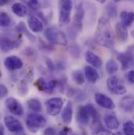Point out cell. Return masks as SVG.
Instances as JSON below:
<instances>
[{"mask_svg":"<svg viewBox=\"0 0 134 135\" xmlns=\"http://www.w3.org/2000/svg\"><path fill=\"white\" fill-rule=\"evenodd\" d=\"M125 26H123L120 22L117 23L115 25V32H116V35L118 39V41L122 42H125L128 39V31Z\"/></svg>","mask_w":134,"mask_h":135,"instance_id":"44dd1931","label":"cell"},{"mask_svg":"<svg viewBox=\"0 0 134 135\" xmlns=\"http://www.w3.org/2000/svg\"><path fill=\"white\" fill-rule=\"evenodd\" d=\"M94 100L99 106H101L105 109L113 110L115 108V104L114 101H112V99L111 98H109L108 96H107L102 93H100V92L95 93Z\"/></svg>","mask_w":134,"mask_h":135,"instance_id":"9c48e42d","label":"cell"},{"mask_svg":"<svg viewBox=\"0 0 134 135\" xmlns=\"http://www.w3.org/2000/svg\"><path fill=\"white\" fill-rule=\"evenodd\" d=\"M71 135H76V134H71Z\"/></svg>","mask_w":134,"mask_h":135,"instance_id":"7bdbcfd3","label":"cell"},{"mask_svg":"<svg viewBox=\"0 0 134 135\" xmlns=\"http://www.w3.org/2000/svg\"><path fill=\"white\" fill-rule=\"evenodd\" d=\"M85 74L82 73V71H81L80 70H78V71H75L73 72L72 74V78L74 79V81L78 84V85H82L85 82V76H84Z\"/></svg>","mask_w":134,"mask_h":135,"instance_id":"83f0119b","label":"cell"},{"mask_svg":"<svg viewBox=\"0 0 134 135\" xmlns=\"http://www.w3.org/2000/svg\"><path fill=\"white\" fill-rule=\"evenodd\" d=\"M0 135H5V129L3 125H1L0 127Z\"/></svg>","mask_w":134,"mask_h":135,"instance_id":"74e56055","label":"cell"},{"mask_svg":"<svg viewBox=\"0 0 134 135\" xmlns=\"http://www.w3.org/2000/svg\"><path fill=\"white\" fill-rule=\"evenodd\" d=\"M59 6L60 12L70 13L73 8V2L72 0H59Z\"/></svg>","mask_w":134,"mask_h":135,"instance_id":"cb8c5ba5","label":"cell"},{"mask_svg":"<svg viewBox=\"0 0 134 135\" xmlns=\"http://www.w3.org/2000/svg\"><path fill=\"white\" fill-rule=\"evenodd\" d=\"M28 25L30 30L33 32H40L43 30V24L39 18L31 16L28 20Z\"/></svg>","mask_w":134,"mask_h":135,"instance_id":"2e32d148","label":"cell"},{"mask_svg":"<svg viewBox=\"0 0 134 135\" xmlns=\"http://www.w3.org/2000/svg\"><path fill=\"white\" fill-rule=\"evenodd\" d=\"M27 104H28V107L29 108V109L34 112H40L42 110L41 102L39 100H38L36 98H32V99L28 100L27 102Z\"/></svg>","mask_w":134,"mask_h":135,"instance_id":"603a6c76","label":"cell"},{"mask_svg":"<svg viewBox=\"0 0 134 135\" xmlns=\"http://www.w3.org/2000/svg\"><path fill=\"white\" fill-rule=\"evenodd\" d=\"M28 4L32 9H38V7H39L38 0H28Z\"/></svg>","mask_w":134,"mask_h":135,"instance_id":"e575fe53","label":"cell"},{"mask_svg":"<svg viewBox=\"0 0 134 135\" xmlns=\"http://www.w3.org/2000/svg\"><path fill=\"white\" fill-rule=\"evenodd\" d=\"M73 117V107L71 101H67V104L64 106L61 112V120L64 124H70L72 121Z\"/></svg>","mask_w":134,"mask_h":135,"instance_id":"9a60e30c","label":"cell"},{"mask_svg":"<svg viewBox=\"0 0 134 135\" xmlns=\"http://www.w3.org/2000/svg\"><path fill=\"white\" fill-rule=\"evenodd\" d=\"M57 81L56 80H50L46 81L44 78H39L34 83L36 87L42 92L46 94H53L57 86Z\"/></svg>","mask_w":134,"mask_h":135,"instance_id":"52a82bcc","label":"cell"},{"mask_svg":"<svg viewBox=\"0 0 134 135\" xmlns=\"http://www.w3.org/2000/svg\"><path fill=\"white\" fill-rule=\"evenodd\" d=\"M11 25V18L9 16L5 13V12H1L0 14V25L1 27L6 28L8 27Z\"/></svg>","mask_w":134,"mask_h":135,"instance_id":"f1b7e54d","label":"cell"},{"mask_svg":"<svg viewBox=\"0 0 134 135\" xmlns=\"http://www.w3.org/2000/svg\"><path fill=\"white\" fill-rule=\"evenodd\" d=\"M8 94V89L6 88V86L3 84L0 85V97L1 98H5Z\"/></svg>","mask_w":134,"mask_h":135,"instance_id":"d6a6232c","label":"cell"},{"mask_svg":"<svg viewBox=\"0 0 134 135\" xmlns=\"http://www.w3.org/2000/svg\"><path fill=\"white\" fill-rule=\"evenodd\" d=\"M96 1H97L98 2H100L101 4H103L106 2V0H96Z\"/></svg>","mask_w":134,"mask_h":135,"instance_id":"ab89813d","label":"cell"},{"mask_svg":"<svg viewBox=\"0 0 134 135\" xmlns=\"http://www.w3.org/2000/svg\"><path fill=\"white\" fill-rule=\"evenodd\" d=\"M71 132V130L67 127H64L63 130H61L59 133V135H71L70 134Z\"/></svg>","mask_w":134,"mask_h":135,"instance_id":"8d00e7d4","label":"cell"},{"mask_svg":"<svg viewBox=\"0 0 134 135\" xmlns=\"http://www.w3.org/2000/svg\"><path fill=\"white\" fill-rule=\"evenodd\" d=\"M134 22V12H127V11H122L120 13V23L128 28L132 25Z\"/></svg>","mask_w":134,"mask_h":135,"instance_id":"ffe728a7","label":"cell"},{"mask_svg":"<svg viewBox=\"0 0 134 135\" xmlns=\"http://www.w3.org/2000/svg\"><path fill=\"white\" fill-rule=\"evenodd\" d=\"M106 71L109 75L115 74L119 68L118 63L114 59H110L106 64Z\"/></svg>","mask_w":134,"mask_h":135,"instance_id":"d4e9b609","label":"cell"},{"mask_svg":"<svg viewBox=\"0 0 134 135\" xmlns=\"http://www.w3.org/2000/svg\"><path fill=\"white\" fill-rule=\"evenodd\" d=\"M71 20V13H64L60 12L59 14V24L61 27L65 26L70 23Z\"/></svg>","mask_w":134,"mask_h":135,"instance_id":"4316f807","label":"cell"},{"mask_svg":"<svg viewBox=\"0 0 134 135\" xmlns=\"http://www.w3.org/2000/svg\"><path fill=\"white\" fill-rule=\"evenodd\" d=\"M124 135H134V123L133 121H126L122 126Z\"/></svg>","mask_w":134,"mask_h":135,"instance_id":"484cf974","label":"cell"},{"mask_svg":"<svg viewBox=\"0 0 134 135\" xmlns=\"http://www.w3.org/2000/svg\"><path fill=\"white\" fill-rule=\"evenodd\" d=\"M103 122L106 127L110 131H116L118 129L120 123L117 116L113 113H107L103 117Z\"/></svg>","mask_w":134,"mask_h":135,"instance_id":"8fae6325","label":"cell"},{"mask_svg":"<svg viewBox=\"0 0 134 135\" xmlns=\"http://www.w3.org/2000/svg\"><path fill=\"white\" fill-rule=\"evenodd\" d=\"M46 39L53 43H57L60 45H66L67 43V36L65 33L56 28H49L45 32Z\"/></svg>","mask_w":134,"mask_h":135,"instance_id":"3957f363","label":"cell"},{"mask_svg":"<svg viewBox=\"0 0 134 135\" xmlns=\"http://www.w3.org/2000/svg\"><path fill=\"white\" fill-rule=\"evenodd\" d=\"M17 29L18 31H20L21 32L25 34V35H26V36H27V37L31 40V41H34V40H35V37H34V35H32V34L30 33V32L28 31V29H27V28H26L25 25H24L23 22H21V23L17 25Z\"/></svg>","mask_w":134,"mask_h":135,"instance_id":"f546056e","label":"cell"},{"mask_svg":"<svg viewBox=\"0 0 134 135\" xmlns=\"http://www.w3.org/2000/svg\"><path fill=\"white\" fill-rule=\"evenodd\" d=\"M46 125V119L38 112L30 113L26 119V126L28 129L33 133H36L44 128Z\"/></svg>","mask_w":134,"mask_h":135,"instance_id":"7a4b0ae2","label":"cell"},{"mask_svg":"<svg viewBox=\"0 0 134 135\" xmlns=\"http://www.w3.org/2000/svg\"><path fill=\"white\" fill-rule=\"evenodd\" d=\"M107 86L110 92L115 95L125 94L127 91L126 88L122 83L121 79L115 75L110 76L107 80Z\"/></svg>","mask_w":134,"mask_h":135,"instance_id":"8992f818","label":"cell"},{"mask_svg":"<svg viewBox=\"0 0 134 135\" xmlns=\"http://www.w3.org/2000/svg\"><path fill=\"white\" fill-rule=\"evenodd\" d=\"M44 135H56V132L53 128L48 127L44 131Z\"/></svg>","mask_w":134,"mask_h":135,"instance_id":"d590c367","label":"cell"},{"mask_svg":"<svg viewBox=\"0 0 134 135\" xmlns=\"http://www.w3.org/2000/svg\"><path fill=\"white\" fill-rule=\"evenodd\" d=\"M120 108L125 112H131L134 109V98L131 95L124 97L120 101Z\"/></svg>","mask_w":134,"mask_h":135,"instance_id":"d6986e66","label":"cell"},{"mask_svg":"<svg viewBox=\"0 0 134 135\" xmlns=\"http://www.w3.org/2000/svg\"><path fill=\"white\" fill-rule=\"evenodd\" d=\"M21 42L17 40H12L8 38L2 37L1 39V50L2 52H8L13 49L19 47Z\"/></svg>","mask_w":134,"mask_h":135,"instance_id":"5bb4252c","label":"cell"},{"mask_svg":"<svg viewBox=\"0 0 134 135\" xmlns=\"http://www.w3.org/2000/svg\"><path fill=\"white\" fill-rule=\"evenodd\" d=\"M4 65L7 69L14 71L22 68L24 63L20 57L17 56H9L4 60Z\"/></svg>","mask_w":134,"mask_h":135,"instance_id":"30bf717a","label":"cell"},{"mask_svg":"<svg viewBox=\"0 0 134 135\" xmlns=\"http://www.w3.org/2000/svg\"><path fill=\"white\" fill-rule=\"evenodd\" d=\"M7 2H8V0H0L1 6H5Z\"/></svg>","mask_w":134,"mask_h":135,"instance_id":"f35d334b","label":"cell"},{"mask_svg":"<svg viewBox=\"0 0 134 135\" xmlns=\"http://www.w3.org/2000/svg\"><path fill=\"white\" fill-rule=\"evenodd\" d=\"M84 74L86 79L92 83H97L100 79V75L98 71L91 66H86L84 68Z\"/></svg>","mask_w":134,"mask_h":135,"instance_id":"e0dca14e","label":"cell"},{"mask_svg":"<svg viewBox=\"0 0 134 135\" xmlns=\"http://www.w3.org/2000/svg\"><path fill=\"white\" fill-rule=\"evenodd\" d=\"M132 35H133V37H134V31H133V32H132Z\"/></svg>","mask_w":134,"mask_h":135,"instance_id":"b9f144b4","label":"cell"},{"mask_svg":"<svg viewBox=\"0 0 134 135\" xmlns=\"http://www.w3.org/2000/svg\"><path fill=\"white\" fill-rule=\"evenodd\" d=\"M84 56H85V59H86V62L89 63L90 65H91L93 68H99L101 67V65H102L101 58L98 55L94 54L93 52H92L90 50H87V51H86Z\"/></svg>","mask_w":134,"mask_h":135,"instance_id":"4fadbf2b","label":"cell"},{"mask_svg":"<svg viewBox=\"0 0 134 135\" xmlns=\"http://www.w3.org/2000/svg\"><path fill=\"white\" fill-rule=\"evenodd\" d=\"M121 0H114V2H120Z\"/></svg>","mask_w":134,"mask_h":135,"instance_id":"60d3db41","label":"cell"},{"mask_svg":"<svg viewBox=\"0 0 134 135\" xmlns=\"http://www.w3.org/2000/svg\"><path fill=\"white\" fill-rule=\"evenodd\" d=\"M126 78L128 80L129 83H134V70L130 71L126 75Z\"/></svg>","mask_w":134,"mask_h":135,"instance_id":"836d02e7","label":"cell"},{"mask_svg":"<svg viewBox=\"0 0 134 135\" xmlns=\"http://www.w3.org/2000/svg\"><path fill=\"white\" fill-rule=\"evenodd\" d=\"M84 17V9L82 3H78L75 7V13L74 16V23L77 28L79 29L82 28V20Z\"/></svg>","mask_w":134,"mask_h":135,"instance_id":"ac0fdd59","label":"cell"},{"mask_svg":"<svg viewBox=\"0 0 134 135\" xmlns=\"http://www.w3.org/2000/svg\"><path fill=\"white\" fill-rule=\"evenodd\" d=\"M107 13L109 17L115 18L117 16V9L113 4H109L107 7Z\"/></svg>","mask_w":134,"mask_h":135,"instance_id":"4dcf8cb0","label":"cell"},{"mask_svg":"<svg viewBox=\"0 0 134 135\" xmlns=\"http://www.w3.org/2000/svg\"><path fill=\"white\" fill-rule=\"evenodd\" d=\"M46 111L50 116H56L62 112L64 101L61 98L55 97L46 101Z\"/></svg>","mask_w":134,"mask_h":135,"instance_id":"277c9868","label":"cell"},{"mask_svg":"<svg viewBox=\"0 0 134 135\" xmlns=\"http://www.w3.org/2000/svg\"><path fill=\"white\" fill-rule=\"evenodd\" d=\"M95 40L100 46L112 49L114 47V32L112 26L108 19L100 17L97 22V30L95 32Z\"/></svg>","mask_w":134,"mask_h":135,"instance_id":"6da1fadb","label":"cell"},{"mask_svg":"<svg viewBox=\"0 0 134 135\" xmlns=\"http://www.w3.org/2000/svg\"><path fill=\"white\" fill-rule=\"evenodd\" d=\"M5 104L6 108L14 115L21 116L24 114V108L21 103L14 98H8L6 101Z\"/></svg>","mask_w":134,"mask_h":135,"instance_id":"ba28073f","label":"cell"},{"mask_svg":"<svg viewBox=\"0 0 134 135\" xmlns=\"http://www.w3.org/2000/svg\"><path fill=\"white\" fill-rule=\"evenodd\" d=\"M4 124L7 130L15 135H26L24 131V127L20 120L12 115H6L4 118Z\"/></svg>","mask_w":134,"mask_h":135,"instance_id":"5b68a950","label":"cell"},{"mask_svg":"<svg viewBox=\"0 0 134 135\" xmlns=\"http://www.w3.org/2000/svg\"><path fill=\"white\" fill-rule=\"evenodd\" d=\"M92 134H93V135H117L112 133L110 131H107V130L103 129V127H101L97 131H92Z\"/></svg>","mask_w":134,"mask_h":135,"instance_id":"1f68e13d","label":"cell"},{"mask_svg":"<svg viewBox=\"0 0 134 135\" xmlns=\"http://www.w3.org/2000/svg\"><path fill=\"white\" fill-rule=\"evenodd\" d=\"M13 13L19 17H24L28 13V9L25 5L21 2H16L11 6Z\"/></svg>","mask_w":134,"mask_h":135,"instance_id":"7402d4cb","label":"cell"},{"mask_svg":"<svg viewBox=\"0 0 134 135\" xmlns=\"http://www.w3.org/2000/svg\"><path fill=\"white\" fill-rule=\"evenodd\" d=\"M118 60L120 61L122 68L123 70L128 69L130 68L134 61L133 54L130 52H126V53H121L118 55Z\"/></svg>","mask_w":134,"mask_h":135,"instance_id":"7c38bea8","label":"cell"}]
</instances>
